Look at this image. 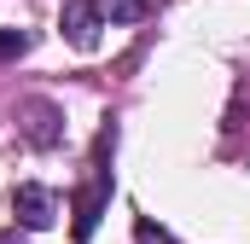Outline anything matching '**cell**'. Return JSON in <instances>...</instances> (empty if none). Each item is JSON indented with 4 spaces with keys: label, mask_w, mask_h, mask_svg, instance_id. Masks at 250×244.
<instances>
[{
    "label": "cell",
    "mask_w": 250,
    "mask_h": 244,
    "mask_svg": "<svg viewBox=\"0 0 250 244\" xmlns=\"http://www.w3.org/2000/svg\"><path fill=\"white\" fill-rule=\"evenodd\" d=\"M59 29L70 35V47L93 53V47H99V6H93V0H70L59 12Z\"/></svg>",
    "instance_id": "cell-3"
},
{
    "label": "cell",
    "mask_w": 250,
    "mask_h": 244,
    "mask_svg": "<svg viewBox=\"0 0 250 244\" xmlns=\"http://www.w3.org/2000/svg\"><path fill=\"white\" fill-rule=\"evenodd\" d=\"M29 140H35V145H53V140H59V128H53V122H59V111H53V105H29Z\"/></svg>",
    "instance_id": "cell-4"
},
{
    "label": "cell",
    "mask_w": 250,
    "mask_h": 244,
    "mask_svg": "<svg viewBox=\"0 0 250 244\" xmlns=\"http://www.w3.org/2000/svg\"><path fill=\"white\" fill-rule=\"evenodd\" d=\"M0 244H23V239H18V227H12V233H0Z\"/></svg>",
    "instance_id": "cell-7"
},
{
    "label": "cell",
    "mask_w": 250,
    "mask_h": 244,
    "mask_svg": "<svg viewBox=\"0 0 250 244\" xmlns=\"http://www.w3.org/2000/svg\"><path fill=\"white\" fill-rule=\"evenodd\" d=\"M29 53V35L23 29H0V59H23Z\"/></svg>",
    "instance_id": "cell-6"
},
{
    "label": "cell",
    "mask_w": 250,
    "mask_h": 244,
    "mask_svg": "<svg viewBox=\"0 0 250 244\" xmlns=\"http://www.w3.org/2000/svg\"><path fill=\"white\" fill-rule=\"evenodd\" d=\"M105 151H111V134H99V163H93V186L76 198V239H87L105 215V198H111V169H105Z\"/></svg>",
    "instance_id": "cell-1"
},
{
    "label": "cell",
    "mask_w": 250,
    "mask_h": 244,
    "mask_svg": "<svg viewBox=\"0 0 250 244\" xmlns=\"http://www.w3.org/2000/svg\"><path fill=\"white\" fill-rule=\"evenodd\" d=\"M99 18H111V23H140V18H146V0H99Z\"/></svg>",
    "instance_id": "cell-5"
},
{
    "label": "cell",
    "mask_w": 250,
    "mask_h": 244,
    "mask_svg": "<svg viewBox=\"0 0 250 244\" xmlns=\"http://www.w3.org/2000/svg\"><path fill=\"white\" fill-rule=\"evenodd\" d=\"M12 215H18V227L41 233V227L59 221V198H53L47 186H18V192H12Z\"/></svg>",
    "instance_id": "cell-2"
}]
</instances>
